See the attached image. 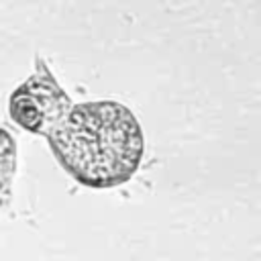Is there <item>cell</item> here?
<instances>
[{
    "mask_svg": "<svg viewBox=\"0 0 261 261\" xmlns=\"http://www.w3.org/2000/svg\"><path fill=\"white\" fill-rule=\"evenodd\" d=\"M45 139L77 184L98 190L126 184L145 151L137 116L114 100L71 104Z\"/></svg>",
    "mask_w": 261,
    "mask_h": 261,
    "instance_id": "6da1fadb",
    "label": "cell"
},
{
    "mask_svg": "<svg viewBox=\"0 0 261 261\" xmlns=\"http://www.w3.org/2000/svg\"><path fill=\"white\" fill-rule=\"evenodd\" d=\"M14 171H16V143L14 137L4 126H0V212L10 204Z\"/></svg>",
    "mask_w": 261,
    "mask_h": 261,
    "instance_id": "3957f363",
    "label": "cell"
},
{
    "mask_svg": "<svg viewBox=\"0 0 261 261\" xmlns=\"http://www.w3.org/2000/svg\"><path fill=\"white\" fill-rule=\"evenodd\" d=\"M69 108L71 98L39 55L35 57V71L8 96V116L33 135L45 137Z\"/></svg>",
    "mask_w": 261,
    "mask_h": 261,
    "instance_id": "7a4b0ae2",
    "label": "cell"
}]
</instances>
